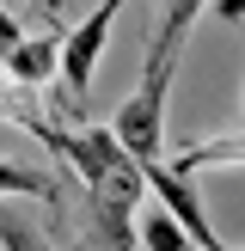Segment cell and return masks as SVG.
<instances>
[{
	"mask_svg": "<svg viewBox=\"0 0 245 251\" xmlns=\"http://www.w3.org/2000/svg\"><path fill=\"white\" fill-rule=\"evenodd\" d=\"M141 196L147 190V166L122 159L104 184H86V221H80V245L86 251H135L141 245Z\"/></svg>",
	"mask_w": 245,
	"mask_h": 251,
	"instance_id": "1",
	"label": "cell"
},
{
	"mask_svg": "<svg viewBox=\"0 0 245 251\" xmlns=\"http://www.w3.org/2000/svg\"><path fill=\"white\" fill-rule=\"evenodd\" d=\"M178 55L184 49H172V43H147L141 86H135L117 104V117H110V129L122 135V147H129L135 159H159V147H166V92H172V74H178Z\"/></svg>",
	"mask_w": 245,
	"mask_h": 251,
	"instance_id": "2",
	"label": "cell"
},
{
	"mask_svg": "<svg viewBox=\"0 0 245 251\" xmlns=\"http://www.w3.org/2000/svg\"><path fill=\"white\" fill-rule=\"evenodd\" d=\"M122 6H129V0H98V6L68 31V49H61V86H68V92H61V117H86L92 68H98V55H104V37H110V25H117Z\"/></svg>",
	"mask_w": 245,
	"mask_h": 251,
	"instance_id": "3",
	"label": "cell"
},
{
	"mask_svg": "<svg viewBox=\"0 0 245 251\" xmlns=\"http://www.w3.org/2000/svg\"><path fill=\"white\" fill-rule=\"evenodd\" d=\"M141 166H147V190H153L159 202L184 221V227H190L196 245H202V251H227V245H220V233L208 227V208H202V190H196V172H178L172 159H141Z\"/></svg>",
	"mask_w": 245,
	"mask_h": 251,
	"instance_id": "4",
	"label": "cell"
},
{
	"mask_svg": "<svg viewBox=\"0 0 245 251\" xmlns=\"http://www.w3.org/2000/svg\"><path fill=\"white\" fill-rule=\"evenodd\" d=\"M61 49H68V31H61V25H49L43 37H24V43L6 55L12 86H19V92H37V86L61 80Z\"/></svg>",
	"mask_w": 245,
	"mask_h": 251,
	"instance_id": "5",
	"label": "cell"
},
{
	"mask_svg": "<svg viewBox=\"0 0 245 251\" xmlns=\"http://www.w3.org/2000/svg\"><path fill=\"white\" fill-rule=\"evenodd\" d=\"M141 251H202V245H196L190 227L153 196V208H141Z\"/></svg>",
	"mask_w": 245,
	"mask_h": 251,
	"instance_id": "6",
	"label": "cell"
},
{
	"mask_svg": "<svg viewBox=\"0 0 245 251\" xmlns=\"http://www.w3.org/2000/svg\"><path fill=\"white\" fill-rule=\"evenodd\" d=\"M0 196H37V202L61 208V184L43 166H19V159H0Z\"/></svg>",
	"mask_w": 245,
	"mask_h": 251,
	"instance_id": "7",
	"label": "cell"
},
{
	"mask_svg": "<svg viewBox=\"0 0 245 251\" xmlns=\"http://www.w3.org/2000/svg\"><path fill=\"white\" fill-rule=\"evenodd\" d=\"M233 159H245V135H220V141H196L184 147L172 166L178 172H196V166H233Z\"/></svg>",
	"mask_w": 245,
	"mask_h": 251,
	"instance_id": "8",
	"label": "cell"
},
{
	"mask_svg": "<svg viewBox=\"0 0 245 251\" xmlns=\"http://www.w3.org/2000/svg\"><path fill=\"white\" fill-rule=\"evenodd\" d=\"M202 6H208V0H166V19H159L153 43L184 49V43H190V31H196V19H202Z\"/></svg>",
	"mask_w": 245,
	"mask_h": 251,
	"instance_id": "9",
	"label": "cell"
},
{
	"mask_svg": "<svg viewBox=\"0 0 245 251\" xmlns=\"http://www.w3.org/2000/svg\"><path fill=\"white\" fill-rule=\"evenodd\" d=\"M0 251H49V239L31 227V215H12V208H0Z\"/></svg>",
	"mask_w": 245,
	"mask_h": 251,
	"instance_id": "10",
	"label": "cell"
},
{
	"mask_svg": "<svg viewBox=\"0 0 245 251\" xmlns=\"http://www.w3.org/2000/svg\"><path fill=\"white\" fill-rule=\"evenodd\" d=\"M19 43H24V31H19V19H12L6 6H0V61H6L12 49H19Z\"/></svg>",
	"mask_w": 245,
	"mask_h": 251,
	"instance_id": "11",
	"label": "cell"
},
{
	"mask_svg": "<svg viewBox=\"0 0 245 251\" xmlns=\"http://www.w3.org/2000/svg\"><path fill=\"white\" fill-rule=\"evenodd\" d=\"M12 110H19V98H12V74H6V61H0V117L12 123Z\"/></svg>",
	"mask_w": 245,
	"mask_h": 251,
	"instance_id": "12",
	"label": "cell"
},
{
	"mask_svg": "<svg viewBox=\"0 0 245 251\" xmlns=\"http://www.w3.org/2000/svg\"><path fill=\"white\" fill-rule=\"evenodd\" d=\"M215 6H220V19H239L245 25V0H215Z\"/></svg>",
	"mask_w": 245,
	"mask_h": 251,
	"instance_id": "13",
	"label": "cell"
},
{
	"mask_svg": "<svg viewBox=\"0 0 245 251\" xmlns=\"http://www.w3.org/2000/svg\"><path fill=\"white\" fill-rule=\"evenodd\" d=\"M49 6H55V0H49Z\"/></svg>",
	"mask_w": 245,
	"mask_h": 251,
	"instance_id": "14",
	"label": "cell"
}]
</instances>
